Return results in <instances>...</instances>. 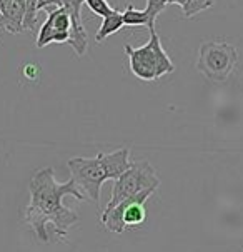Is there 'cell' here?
Segmentation results:
<instances>
[{"instance_id":"6","label":"cell","mask_w":243,"mask_h":252,"mask_svg":"<svg viewBox=\"0 0 243 252\" xmlns=\"http://www.w3.org/2000/svg\"><path fill=\"white\" fill-rule=\"evenodd\" d=\"M125 54L129 55L132 74L137 79L145 80V82L157 80V61L150 40L142 47H132L130 44H127Z\"/></svg>"},{"instance_id":"13","label":"cell","mask_w":243,"mask_h":252,"mask_svg":"<svg viewBox=\"0 0 243 252\" xmlns=\"http://www.w3.org/2000/svg\"><path fill=\"white\" fill-rule=\"evenodd\" d=\"M25 2V20H24V31L32 32L37 22V2L38 0H24Z\"/></svg>"},{"instance_id":"3","label":"cell","mask_w":243,"mask_h":252,"mask_svg":"<svg viewBox=\"0 0 243 252\" xmlns=\"http://www.w3.org/2000/svg\"><path fill=\"white\" fill-rule=\"evenodd\" d=\"M69 169L72 174L70 179L79 190L99 207L102 186L107 181H113L104 152H99L95 157H74L69 160Z\"/></svg>"},{"instance_id":"7","label":"cell","mask_w":243,"mask_h":252,"mask_svg":"<svg viewBox=\"0 0 243 252\" xmlns=\"http://www.w3.org/2000/svg\"><path fill=\"white\" fill-rule=\"evenodd\" d=\"M25 20L24 0H0V25L8 33H22Z\"/></svg>"},{"instance_id":"11","label":"cell","mask_w":243,"mask_h":252,"mask_svg":"<svg viewBox=\"0 0 243 252\" xmlns=\"http://www.w3.org/2000/svg\"><path fill=\"white\" fill-rule=\"evenodd\" d=\"M213 3H215V0H187L182 5V12L187 19H191V17L198 15L200 12L213 7Z\"/></svg>"},{"instance_id":"12","label":"cell","mask_w":243,"mask_h":252,"mask_svg":"<svg viewBox=\"0 0 243 252\" xmlns=\"http://www.w3.org/2000/svg\"><path fill=\"white\" fill-rule=\"evenodd\" d=\"M167 5H168V0H147L145 12H147V15H148V31L155 29L157 17L167 8Z\"/></svg>"},{"instance_id":"17","label":"cell","mask_w":243,"mask_h":252,"mask_svg":"<svg viewBox=\"0 0 243 252\" xmlns=\"http://www.w3.org/2000/svg\"><path fill=\"white\" fill-rule=\"evenodd\" d=\"M187 0H168V3H177V5H183V3H185Z\"/></svg>"},{"instance_id":"5","label":"cell","mask_w":243,"mask_h":252,"mask_svg":"<svg viewBox=\"0 0 243 252\" xmlns=\"http://www.w3.org/2000/svg\"><path fill=\"white\" fill-rule=\"evenodd\" d=\"M157 192V189H147L132 197L122 200L108 211H102V225L113 234H122L127 227H138L147 219L145 202Z\"/></svg>"},{"instance_id":"14","label":"cell","mask_w":243,"mask_h":252,"mask_svg":"<svg viewBox=\"0 0 243 252\" xmlns=\"http://www.w3.org/2000/svg\"><path fill=\"white\" fill-rule=\"evenodd\" d=\"M85 5L90 8L95 15H100V17H107L117 10V8H113L107 0H85Z\"/></svg>"},{"instance_id":"15","label":"cell","mask_w":243,"mask_h":252,"mask_svg":"<svg viewBox=\"0 0 243 252\" xmlns=\"http://www.w3.org/2000/svg\"><path fill=\"white\" fill-rule=\"evenodd\" d=\"M58 7H63L62 5V0H38L37 2V8L38 10H54V8H58Z\"/></svg>"},{"instance_id":"2","label":"cell","mask_w":243,"mask_h":252,"mask_svg":"<svg viewBox=\"0 0 243 252\" xmlns=\"http://www.w3.org/2000/svg\"><path fill=\"white\" fill-rule=\"evenodd\" d=\"M238 62L235 45L223 40H207L200 44L197 70L213 84L227 82Z\"/></svg>"},{"instance_id":"16","label":"cell","mask_w":243,"mask_h":252,"mask_svg":"<svg viewBox=\"0 0 243 252\" xmlns=\"http://www.w3.org/2000/svg\"><path fill=\"white\" fill-rule=\"evenodd\" d=\"M24 75L27 77V79H37V75H38V69L35 65H25V69H24Z\"/></svg>"},{"instance_id":"8","label":"cell","mask_w":243,"mask_h":252,"mask_svg":"<svg viewBox=\"0 0 243 252\" xmlns=\"http://www.w3.org/2000/svg\"><path fill=\"white\" fill-rule=\"evenodd\" d=\"M148 40L152 42L153 45V52H155V61H157V79L170 74V72L175 70V65L172 62V59L168 57V54L165 52V49L162 47L160 37L157 33V29H150V38Z\"/></svg>"},{"instance_id":"9","label":"cell","mask_w":243,"mask_h":252,"mask_svg":"<svg viewBox=\"0 0 243 252\" xmlns=\"http://www.w3.org/2000/svg\"><path fill=\"white\" fill-rule=\"evenodd\" d=\"M122 27H125V25H123V19H122V12L115 10L113 14L104 17L99 32L95 33V42H104L107 37L117 33Z\"/></svg>"},{"instance_id":"4","label":"cell","mask_w":243,"mask_h":252,"mask_svg":"<svg viewBox=\"0 0 243 252\" xmlns=\"http://www.w3.org/2000/svg\"><path fill=\"white\" fill-rule=\"evenodd\" d=\"M159 186H160V179L157 176L155 169H153L150 162L147 160L132 162L130 169L113 181L112 195H110V200L107 202L104 211H108V209L115 207L117 204H120L122 200L129 199L142 190L159 189Z\"/></svg>"},{"instance_id":"1","label":"cell","mask_w":243,"mask_h":252,"mask_svg":"<svg viewBox=\"0 0 243 252\" xmlns=\"http://www.w3.org/2000/svg\"><path fill=\"white\" fill-rule=\"evenodd\" d=\"M28 194L30 202L25 209V222L30 225L40 242H50L47 224L54 225L55 234L67 237L69 229L79 222V214L63 206L62 200L65 195H72L77 200L87 199L72 179L65 184L55 181L52 167L38 169L33 174L28 184Z\"/></svg>"},{"instance_id":"10","label":"cell","mask_w":243,"mask_h":252,"mask_svg":"<svg viewBox=\"0 0 243 252\" xmlns=\"http://www.w3.org/2000/svg\"><path fill=\"white\" fill-rule=\"evenodd\" d=\"M122 19L125 27H147L148 29V15L145 10H138L134 5H127L122 12Z\"/></svg>"}]
</instances>
